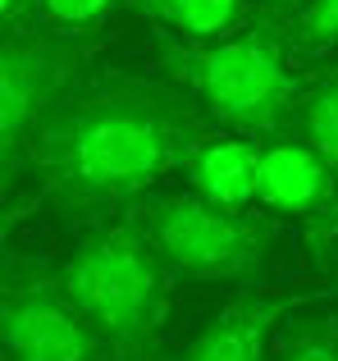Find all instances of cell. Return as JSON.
<instances>
[{"instance_id":"6da1fadb","label":"cell","mask_w":338,"mask_h":361,"mask_svg":"<svg viewBox=\"0 0 338 361\" xmlns=\"http://www.w3.org/2000/svg\"><path fill=\"white\" fill-rule=\"evenodd\" d=\"M215 123L169 78H78L27 133L23 169L64 224L96 229L151 197L187 165Z\"/></svg>"},{"instance_id":"7a4b0ae2","label":"cell","mask_w":338,"mask_h":361,"mask_svg":"<svg viewBox=\"0 0 338 361\" xmlns=\"http://www.w3.org/2000/svg\"><path fill=\"white\" fill-rule=\"evenodd\" d=\"M156 64L201 106L215 128L247 133L261 142L288 133L306 78L288 42V18L270 9H256L224 42H178L156 32Z\"/></svg>"},{"instance_id":"3957f363","label":"cell","mask_w":338,"mask_h":361,"mask_svg":"<svg viewBox=\"0 0 338 361\" xmlns=\"http://www.w3.org/2000/svg\"><path fill=\"white\" fill-rule=\"evenodd\" d=\"M60 283L101 329L110 361H156L174 274L161 261L137 211L82 233L60 270Z\"/></svg>"},{"instance_id":"277c9868","label":"cell","mask_w":338,"mask_h":361,"mask_svg":"<svg viewBox=\"0 0 338 361\" xmlns=\"http://www.w3.org/2000/svg\"><path fill=\"white\" fill-rule=\"evenodd\" d=\"M174 279L238 283L270 261L279 220L265 211H229L196 192H161L133 206Z\"/></svg>"},{"instance_id":"5b68a950","label":"cell","mask_w":338,"mask_h":361,"mask_svg":"<svg viewBox=\"0 0 338 361\" xmlns=\"http://www.w3.org/2000/svg\"><path fill=\"white\" fill-rule=\"evenodd\" d=\"M96 42H73L42 27L0 37V183L14 192L32 123L82 78Z\"/></svg>"},{"instance_id":"8992f818","label":"cell","mask_w":338,"mask_h":361,"mask_svg":"<svg viewBox=\"0 0 338 361\" xmlns=\"http://www.w3.org/2000/svg\"><path fill=\"white\" fill-rule=\"evenodd\" d=\"M0 343L5 361H110L101 329L64 293L60 274L9 256L0 283Z\"/></svg>"},{"instance_id":"52a82bcc","label":"cell","mask_w":338,"mask_h":361,"mask_svg":"<svg viewBox=\"0 0 338 361\" xmlns=\"http://www.w3.org/2000/svg\"><path fill=\"white\" fill-rule=\"evenodd\" d=\"M302 302L306 298H297V293L275 288L238 293L229 307L215 311L201 334H192V343L178 348L174 361H275L270 338L288 316L302 311Z\"/></svg>"},{"instance_id":"ba28073f","label":"cell","mask_w":338,"mask_h":361,"mask_svg":"<svg viewBox=\"0 0 338 361\" xmlns=\"http://www.w3.org/2000/svg\"><path fill=\"white\" fill-rule=\"evenodd\" d=\"M338 197V174L330 160L315 156L306 142L293 133L261 142V169H256V211L275 215V220H311Z\"/></svg>"},{"instance_id":"9c48e42d","label":"cell","mask_w":338,"mask_h":361,"mask_svg":"<svg viewBox=\"0 0 338 361\" xmlns=\"http://www.w3.org/2000/svg\"><path fill=\"white\" fill-rule=\"evenodd\" d=\"M256 169H261V137L211 128L187 156L183 174L192 192L206 202L229 206V211H256Z\"/></svg>"},{"instance_id":"30bf717a","label":"cell","mask_w":338,"mask_h":361,"mask_svg":"<svg viewBox=\"0 0 338 361\" xmlns=\"http://www.w3.org/2000/svg\"><path fill=\"white\" fill-rule=\"evenodd\" d=\"M128 9L178 42H224L256 14L251 0H128Z\"/></svg>"},{"instance_id":"8fae6325","label":"cell","mask_w":338,"mask_h":361,"mask_svg":"<svg viewBox=\"0 0 338 361\" xmlns=\"http://www.w3.org/2000/svg\"><path fill=\"white\" fill-rule=\"evenodd\" d=\"M288 133H293L297 142H306L315 156H325L330 169L338 174V55L325 60V64H315L302 78Z\"/></svg>"},{"instance_id":"7c38bea8","label":"cell","mask_w":338,"mask_h":361,"mask_svg":"<svg viewBox=\"0 0 338 361\" xmlns=\"http://www.w3.org/2000/svg\"><path fill=\"white\" fill-rule=\"evenodd\" d=\"M128 0H32V27L73 42H96Z\"/></svg>"},{"instance_id":"4fadbf2b","label":"cell","mask_w":338,"mask_h":361,"mask_svg":"<svg viewBox=\"0 0 338 361\" xmlns=\"http://www.w3.org/2000/svg\"><path fill=\"white\" fill-rule=\"evenodd\" d=\"M288 42H293L297 64L334 60L338 55V0H306V5L288 18Z\"/></svg>"},{"instance_id":"5bb4252c","label":"cell","mask_w":338,"mask_h":361,"mask_svg":"<svg viewBox=\"0 0 338 361\" xmlns=\"http://www.w3.org/2000/svg\"><path fill=\"white\" fill-rule=\"evenodd\" d=\"M275 361H338V311H306L288 325Z\"/></svg>"},{"instance_id":"9a60e30c","label":"cell","mask_w":338,"mask_h":361,"mask_svg":"<svg viewBox=\"0 0 338 361\" xmlns=\"http://www.w3.org/2000/svg\"><path fill=\"white\" fill-rule=\"evenodd\" d=\"M334 243H338V197L325 206L320 215L306 220V247H311V256H320V261H325V252H330Z\"/></svg>"},{"instance_id":"2e32d148","label":"cell","mask_w":338,"mask_h":361,"mask_svg":"<svg viewBox=\"0 0 338 361\" xmlns=\"http://www.w3.org/2000/svg\"><path fill=\"white\" fill-rule=\"evenodd\" d=\"M0 23H5V32L32 27V0H0Z\"/></svg>"},{"instance_id":"e0dca14e","label":"cell","mask_w":338,"mask_h":361,"mask_svg":"<svg viewBox=\"0 0 338 361\" xmlns=\"http://www.w3.org/2000/svg\"><path fill=\"white\" fill-rule=\"evenodd\" d=\"M251 5H256V9H270V14H279V18H293L306 0H251Z\"/></svg>"},{"instance_id":"ac0fdd59","label":"cell","mask_w":338,"mask_h":361,"mask_svg":"<svg viewBox=\"0 0 338 361\" xmlns=\"http://www.w3.org/2000/svg\"><path fill=\"white\" fill-rule=\"evenodd\" d=\"M334 283H338V270H334Z\"/></svg>"}]
</instances>
